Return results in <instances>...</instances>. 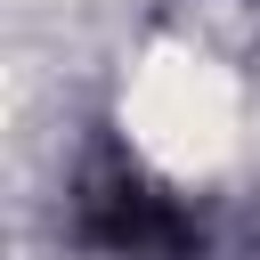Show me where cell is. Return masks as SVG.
<instances>
[{
    "label": "cell",
    "instance_id": "6da1fadb",
    "mask_svg": "<svg viewBox=\"0 0 260 260\" xmlns=\"http://www.w3.org/2000/svg\"><path fill=\"white\" fill-rule=\"evenodd\" d=\"M81 236L114 260H187L203 244L195 211L171 187H154L138 162H98L81 179Z\"/></svg>",
    "mask_w": 260,
    "mask_h": 260
}]
</instances>
